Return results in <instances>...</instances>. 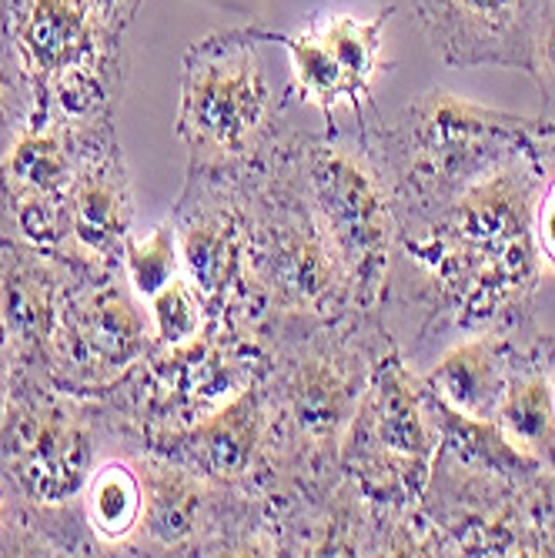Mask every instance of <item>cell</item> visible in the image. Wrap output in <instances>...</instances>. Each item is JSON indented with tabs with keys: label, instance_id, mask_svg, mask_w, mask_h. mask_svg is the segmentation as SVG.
<instances>
[{
	"label": "cell",
	"instance_id": "7402d4cb",
	"mask_svg": "<svg viewBox=\"0 0 555 558\" xmlns=\"http://www.w3.org/2000/svg\"><path fill=\"white\" fill-rule=\"evenodd\" d=\"M391 14H395V4H388L369 21L351 17V14H331V17L309 21L305 27L331 50L335 61L348 71L351 81L372 90L375 74L382 71V31L391 21Z\"/></svg>",
	"mask_w": 555,
	"mask_h": 558
},
{
	"label": "cell",
	"instance_id": "1f68e13d",
	"mask_svg": "<svg viewBox=\"0 0 555 558\" xmlns=\"http://www.w3.org/2000/svg\"><path fill=\"white\" fill-rule=\"evenodd\" d=\"M0 31H4V0H0Z\"/></svg>",
	"mask_w": 555,
	"mask_h": 558
},
{
	"label": "cell",
	"instance_id": "cb8c5ba5",
	"mask_svg": "<svg viewBox=\"0 0 555 558\" xmlns=\"http://www.w3.org/2000/svg\"><path fill=\"white\" fill-rule=\"evenodd\" d=\"M147 318L150 331H155V348L184 344L208 328L205 304H201L197 291L188 284L184 275L165 284L155 298H147Z\"/></svg>",
	"mask_w": 555,
	"mask_h": 558
},
{
	"label": "cell",
	"instance_id": "8fae6325",
	"mask_svg": "<svg viewBox=\"0 0 555 558\" xmlns=\"http://www.w3.org/2000/svg\"><path fill=\"white\" fill-rule=\"evenodd\" d=\"M244 174L188 168L181 197L168 218L178 234L181 275L205 304L208 328L262 338L268 308L251 271Z\"/></svg>",
	"mask_w": 555,
	"mask_h": 558
},
{
	"label": "cell",
	"instance_id": "5bb4252c",
	"mask_svg": "<svg viewBox=\"0 0 555 558\" xmlns=\"http://www.w3.org/2000/svg\"><path fill=\"white\" fill-rule=\"evenodd\" d=\"M144 448L168 454V459L188 465L191 472L221 488L265 501L272 515L281 501V475L275 465V448L258 381L234 395L208 418H201L197 425L150 438L144 441Z\"/></svg>",
	"mask_w": 555,
	"mask_h": 558
},
{
	"label": "cell",
	"instance_id": "d6986e66",
	"mask_svg": "<svg viewBox=\"0 0 555 558\" xmlns=\"http://www.w3.org/2000/svg\"><path fill=\"white\" fill-rule=\"evenodd\" d=\"M535 335L539 328L519 338L506 391L498 398L492 422L522 454L555 472V398L545 365L535 351Z\"/></svg>",
	"mask_w": 555,
	"mask_h": 558
},
{
	"label": "cell",
	"instance_id": "277c9868",
	"mask_svg": "<svg viewBox=\"0 0 555 558\" xmlns=\"http://www.w3.org/2000/svg\"><path fill=\"white\" fill-rule=\"evenodd\" d=\"M388 174L398 228L415 231L451 205L466 187L529 150L542 131L539 114H509L432 87L398 114L359 121Z\"/></svg>",
	"mask_w": 555,
	"mask_h": 558
},
{
	"label": "cell",
	"instance_id": "ba28073f",
	"mask_svg": "<svg viewBox=\"0 0 555 558\" xmlns=\"http://www.w3.org/2000/svg\"><path fill=\"white\" fill-rule=\"evenodd\" d=\"M298 158L312 205L345 265L355 308L385 312L398 255V211L388 174L365 128L328 124L322 134L298 131Z\"/></svg>",
	"mask_w": 555,
	"mask_h": 558
},
{
	"label": "cell",
	"instance_id": "8992f818",
	"mask_svg": "<svg viewBox=\"0 0 555 558\" xmlns=\"http://www.w3.org/2000/svg\"><path fill=\"white\" fill-rule=\"evenodd\" d=\"M262 47L251 24L205 34L184 50L174 131L188 147V168L244 174L265 165L291 131V84L278 94Z\"/></svg>",
	"mask_w": 555,
	"mask_h": 558
},
{
	"label": "cell",
	"instance_id": "603a6c76",
	"mask_svg": "<svg viewBox=\"0 0 555 558\" xmlns=\"http://www.w3.org/2000/svg\"><path fill=\"white\" fill-rule=\"evenodd\" d=\"M121 268L131 281V288L147 301L155 298L165 284H171L181 275V255H178V234L171 218L150 228L144 238L131 234L124 244Z\"/></svg>",
	"mask_w": 555,
	"mask_h": 558
},
{
	"label": "cell",
	"instance_id": "7c38bea8",
	"mask_svg": "<svg viewBox=\"0 0 555 558\" xmlns=\"http://www.w3.org/2000/svg\"><path fill=\"white\" fill-rule=\"evenodd\" d=\"M128 445L144 482V512L128 555H278L265 501L201 478L155 448Z\"/></svg>",
	"mask_w": 555,
	"mask_h": 558
},
{
	"label": "cell",
	"instance_id": "5b68a950",
	"mask_svg": "<svg viewBox=\"0 0 555 558\" xmlns=\"http://www.w3.org/2000/svg\"><path fill=\"white\" fill-rule=\"evenodd\" d=\"M128 27L111 0H4V31L34 87V114L77 141L118 134Z\"/></svg>",
	"mask_w": 555,
	"mask_h": 558
},
{
	"label": "cell",
	"instance_id": "f546056e",
	"mask_svg": "<svg viewBox=\"0 0 555 558\" xmlns=\"http://www.w3.org/2000/svg\"><path fill=\"white\" fill-rule=\"evenodd\" d=\"M535 351L545 365V375H548V385H552V398H555V331H539L535 335Z\"/></svg>",
	"mask_w": 555,
	"mask_h": 558
},
{
	"label": "cell",
	"instance_id": "3957f363",
	"mask_svg": "<svg viewBox=\"0 0 555 558\" xmlns=\"http://www.w3.org/2000/svg\"><path fill=\"white\" fill-rule=\"evenodd\" d=\"M438 441L435 398L395 341L372 372L338 459L372 509L378 555H435L422 495Z\"/></svg>",
	"mask_w": 555,
	"mask_h": 558
},
{
	"label": "cell",
	"instance_id": "2e32d148",
	"mask_svg": "<svg viewBox=\"0 0 555 558\" xmlns=\"http://www.w3.org/2000/svg\"><path fill=\"white\" fill-rule=\"evenodd\" d=\"M539 4L542 0H412V11L445 68L529 74Z\"/></svg>",
	"mask_w": 555,
	"mask_h": 558
},
{
	"label": "cell",
	"instance_id": "4fadbf2b",
	"mask_svg": "<svg viewBox=\"0 0 555 558\" xmlns=\"http://www.w3.org/2000/svg\"><path fill=\"white\" fill-rule=\"evenodd\" d=\"M150 351L155 331L147 301L131 288L124 268L77 265L50 344V381L74 395L100 398Z\"/></svg>",
	"mask_w": 555,
	"mask_h": 558
},
{
	"label": "cell",
	"instance_id": "484cf974",
	"mask_svg": "<svg viewBox=\"0 0 555 558\" xmlns=\"http://www.w3.org/2000/svg\"><path fill=\"white\" fill-rule=\"evenodd\" d=\"M535 158L542 168L539 191H535V211H532V238L542 271L555 275V128L542 124L535 137Z\"/></svg>",
	"mask_w": 555,
	"mask_h": 558
},
{
	"label": "cell",
	"instance_id": "30bf717a",
	"mask_svg": "<svg viewBox=\"0 0 555 558\" xmlns=\"http://www.w3.org/2000/svg\"><path fill=\"white\" fill-rule=\"evenodd\" d=\"M114 438L100 398L17 375L0 425V478L31 509H71Z\"/></svg>",
	"mask_w": 555,
	"mask_h": 558
},
{
	"label": "cell",
	"instance_id": "6da1fadb",
	"mask_svg": "<svg viewBox=\"0 0 555 558\" xmlns=\"http://www.w3.org/2000/svg\"><path fill=\"white\" fill-rule=\"evenodd\" d=\"M535 144L466 187L415 231H401L385 318L415 315V341L535 328L542 262L532 238Z\"/></svg>",
	"mask_w": 555,
	"mask_h": 558
},
{
	"label": "cell",
	"instance_id": "ac0fdd59",
	"mask_svg": "<svg viewBox=\"0 0 555 558\" xmlns=\"http://www.w3.org/2000/svg\"><path fill=\"white\" fill-rule=\"evenodd\" d=\"M522 335L526 331L519 335L485 331V335L456 338L442 351V359L422 375L429 391L451 412H459L466 418L492 422L498 398L506 391L512 354Z\"/></svg>",
	"mask_w": 555,
	"mask_h": 558
},
{
	"label": "cell",
	"instance_id": "ffe728a7",
	"mask_svg": "<svg viewBox=\"0 0 555 558\" xmlns=\"http://www.w3.org/2000/svg\"><path fill=\"white\" fill-rule=\"evenodd\" d=\"M81 509L97 555H128V545L144 512V482L137 454L121 435L94 465L81 492Z\"/></svg>",
	"mask_w": 555,
	"mask_h": 558
},
{
	"label": "cell",
	"instance_id": "4dcf8cb0",
	"mask_svg": "<svg viewBox=\"0 0 555 558\" xmlns=\"http://www.w3.org/2000/svg\"><path fill=\"white\" fill-rule=\"evenodd\" d=\"M111 4L118 8V14L131 24L134 21V14H137V8H141V0H111Z\"/></svg>",
	"mask_w": 555,
	"mask_h": 558
},
{
	"label": "cell",
	"instance_id": "e0dca14e",
	"mask_svg": "<svg viewBox=\"0 0 555 558\" xmlns=\"http://www.w3.org/2000/svg\"><path fill=\"white\" fill-rule=\"evenodd\" d=\"M77 141V137H74ZM81 165L68 194L64 258L87 268H118L134 234V184L118 134L77 141Z\"/></svg>",
	"mask_w": 555,
	"mask_h": 558
},
{
	"label": "cell",
	"instance_id": "52a82bcc",
	"mask_svg": "<svg viewBox=\"0 0 555 558\" xmlns=\"http://www.w3.org/2000/svg\"><path fill=\"white\" fill-rule=\"evenodd\" d=\"M251 215V271L272 318L331 322L355 312L345 265L301 174L298 131L244 174ZM265 322V325H268Z\"/></svg>",
	"mask_w": 555,
	"mask_h": 558
},
{
	"label": "cell",
	"instance_id": "83f0119b",
	"mask_svg": "<svg viewBox=\"0 0 555 558\" xmlns=\"http://www.w3.org/2000/svg\"><path fill=\"white\" fill-rule=\"evenodd\" d=\"M0 555H44L27 505L0 478Z\"/></svg>",
	"mask_w": 555,
	"mask_h": 558
},
{
	"label": "cell",
	"instance_id": "44dd1931",
	"mask_svg": "<svg viewBox=\"0 0 555 558\" xmlns=\"http://www.w3.org/2000/svg\"><path fill=\"white\" fill-rule=\"evenodd\" d=\"M255 34L265 44H281L288 50L291 94H298L305 105L318 108L325 124H335L338 108H348L351 114H355V121L378 114L372 90H365L362 84L351 81L348 71L335 61L331 50L309 27H301L298 34H285V31H268V27L255 24Z\"/></svg>",
	"mask_w": 555,
	"mask_h": 558
},
{
	"label": "cell",
	"instance_id": "4316f807",
	"mask_svg": "<svg viewBox=\"0 0 555 558\" xmlns=\"http://www.w3.org/2000/svg\"><path fill=\"white\" fill-rule=\"evenodd\" d=\"M529 77L535 81L542 97L539 121L555 128V0H542L539 4L535 27H532Z\"/></svg>",
	"mask_w": 555,
	"mask_h": 558
},
{
	"label": "cell",
	"instance_id": "9a60e30c",
	"mask_svg": "<svg viewBox=\"0 0 555 558\" xmlns=\"http://www.w3.org/2000/svg\"><path fill=\"white\" fill-rule=\"evenodd\" d=\"M74 268L55 251L0 234V341L8 344L21 378L50 381V344Z\"/></svg>",
	"mask_w": 555,
	"mask_h": 558
},
{
	"label": "cell",
	"instance_id": "f1b7e54d",
	"mask_svg": "<svg viewBox=\"0 0 555 558\" xmlns=\"http://www.w3.org/2000/svg\"><path fill=\"white\" fill-rule=\"evenodd\" d=\"M14 381H17V372H14V359L8 344L0 341V425L8 418V409H11V398H14Z\"/></svg>",
	"mask_w": 555,
	"mask_h": 558
},
{
	"label": "cell",
	"instance_id": "9c48e42d",
	"mask_svg": "<svg viewBox=\"0 0 555 558\" xmlns=\"http://www.w3.org/2000/svg\"><path fill=\"white\" fill-rule=\"evenodd\" d=\"M265 368L262 338L205 328L197 338L155 348L111 391L100 395L124 441L144 445L184 432L251 388Z\"/></svg>",
	"mask_w": 555,
	"mask_h": 558
},
{
	"label": "cell",
	"instance_id": "d4e9b609",
	"mask_svg": "<svg viewBox=\"0 0 555 558\" xmlns=\"http://www.w3.org/2000/svg\"><path fill=\"white\" fill-rule=\"evenodd\" d=\"M34 114V87L8 40V31H0V161L21 137Z\"/></svg>",
	"mask_w": 555,
	"mask_h": 558
},
{
	"label": "cell",
	"instance_id": "d6a6232c",
	"mask_svg": "<svg viewBox=\"0 0 555 558\" xmlns=\"http://www.w3.org/2000/svg\"><path fill=\"white\" fill-rule=\"evenodd\" d=\"M0 234H8V228H4V215H0Z\"/></svg>",
	"mask_w": 555,
	"mask_h": 558
},
{
	"label": "cell",
	"instance_id": "7a4b0ae2",
	"mask_svg": "<svg viewBox=\"0 0 555 558\" xmlns=\"http://www.w3.org/2000/svg\"><path fill=\"white\" fill-rule=\"evenodd\" d=\"M395 341L385 312L362 308L331 322L272 318L262 328L258 388L281 475L275 529L338 485L345 435L378 359Z\"/></svg>",
	"mask_w": 555,
	"mask_h": 558
}]
</instances>
